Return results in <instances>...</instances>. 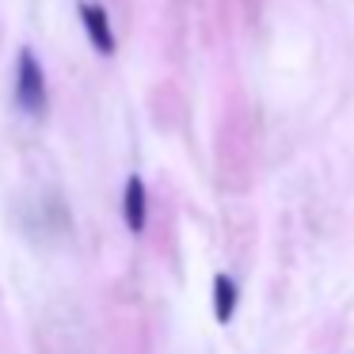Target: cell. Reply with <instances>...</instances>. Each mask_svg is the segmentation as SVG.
Listing matches in <instances>:
<instances>
[{"label":"cell","mask_w":354,"mask_h":354,"mask_svg":"<svg viewBox=\"0 0 354 354\" xmlns=\"http://www.w3.org/2000/svg\"><path fill=\"white\" fill-rule=\"evenodd\" d=\"M16 100L27 115L39 118L46 111V73H42L35 50H19V62H16Z\"/></svg>","instance_id":"6da1fadb"},{"label":"cell","mask_w":354,"mask_h":354,"mask_svg":"<svg viewBox=\"0 0 354 354\" xmlns=\"http://www.w3.org/2000/svg\"><path fill=\"white\" fill-rule=\"evenodd\" d=\"M80 24H84L92 46L100 50L103 57L115 54V31H111V19H107V12H103L100 4H92V0H80Z\"/></svg>","instance_id":"7a4b0ae2"},{"label":"cell","mask_w":354,"mask_h":354,"mask_svg":"<svg viewBox=\"0 0 354 354\" xmlns=\"http://www.w3.org/2000/svg\"><path fill=\"white\" fill-rule=\"evenodd\" d=\"M122 214H126V225H130V232H141V229H145L149 198H145V183H141V176H130V179H126Z\"/></svg>","instance_id":"3957f363"},{"label":"cell","mask_w":354,"mask_h":354,"mask_svg":"<svg viewBox=\"0 0 354 354\" xmlns=\"http://www.w3.org/2000/svg\"><path fill=\"white\" fill-rule=\"evenodd\" d=\"M232 313H236V286H232L229 274H217L214 278V316L221 324H229Z\"/></svg>","instance_id":"277c9868"},{"label":"cell","mask_w":354,"mask_h":354,"mask_svg":"<svg viewBox=\"0 0 354 354\" xmlns=\"http://www.w3.org/2000/svg\"><path fill=\"white\" fill-rule=\"evenodd\" d=\"M244 4H252V0H244Z\"/></svg>","instance_id":"5b68a950"}]
</instances>
